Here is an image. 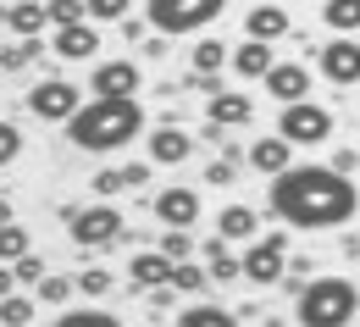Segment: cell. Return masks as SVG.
<instances>
[{
    "label": "cell",
    "instance_id": "cell-32",
    "mask_svg": "<svg viewBox=\"0 0 360 327\" xmlns=\"http://www.w3.org/2000/svg\"><path fill=\"white\" fill-rule=\"evenodd\" d=\"M128 11H134V0H84V17H89L94 28L100 23H122Z\"/></svg>",
    "mask_w": 360,
    "mask_h": 327
},
{
    "label": "cell",
    "instance_id": "cell-27",
    "mask_svg": "<svg viewBox=\"0 0 360 327\" xmlns=\"http://www.w3.org/2000/svg\"><path fill=\"white\" fill-rule=\"evenodd\" d=\"M321 23L333 34H360V0H327L321 6Z\"/></svg>",
    "mask_w": 360,
    "mask_h": 327
},
{
    "label": "cell",
    "instance_id": "cell-19",
    "mask_svg": "<svg viewBox=\"0 0 360 327\" xmlns=\"http://www.w3.org/2000/svg\"><path fill=\"white\" fill-rule=\"evenodd\" d=\"M144 184H150V161L100 167V172H94V194H100V200H111V194H122V188H144Z\"/></svg>",
    "mask_w": 360,
    "mask_h": 327
},
{
    "label": "cell",
    "instance_id": "cell-16",
    "mask_svg": "<svg viewBox=\"0 0 360 327\" xmlns=\"http://www.w3.org/2000/svg\"><path fill=\"white\" fill-rule=\"evenodd\" d=\"M288 34H294V28H288V11H283V6L261 0V6H250V11H244V39L277 45V39H288Z\"/></svg>",
    "mask_w": 360,
    "mask_h": 327
},
{
    "label": "cell",
    "instance_id": "cell-2",
    "mask_svg": "<svg viewBox=\"0 0 360 327\" xmlns=\"http://www.w3.org/2000/svg\"><path fill=\"white\" fill-rule=\"evenodd\" d=\"M67 139L78 144V150H89V155H111V150H128L134 139H144V128H150V117H144V105L139 100H84L67 122Z\"/></svg>",
    "mask_w": 360,
    "mask_h": 327
},
{
    "label": "cell",
    "instance_id": "cell-40",
    "mask_svg": "<svg viewBox=\"0 0 360 327\" xmlns=\"http://www.w3.org/2000/svg\"><path fill=\"white\" fill-rule=\"evenodd\" d=\"M327 167H333V172H344V178H349V172H355V167H360V150H338V155H333V161H327Z\"/></svg>",
    "mask_w": 360,
    "mask_h": 327
},
{
    "label": "cell",
    "instance_id": "cell-3",
    "mask_svg": "<svg viewBox=\"0 0 360 327\" xmlns=\"http://www.w3.org/2000/svg\"><path fill=\"white\" fill-rule=\"evenodd\" d=\"M355 311H360V288L349 278H311L294 300L300 327H349Z\"/></svg>",
    "mask_w": 360,
    "mask_h": 327
},
{
    "label": "cell",
    "instance_id": "cell-35",
    "mask_svg": "<svg viewBox=\"0 0 360 327\" xmlns=\"http://www.w3.org/2000/svg\"><path fill=\"white\" fill-rule=\"evenodd\" d=\"M34 288H39V300H45V305H67V300H72V278H61V272H45Z\"/></svg>",
    "mask_w": 360,
    "mask_h": 327
},
{
    "label": "cell",
    "instance_id": "cell-30",
    "mask_svg": "<svg viewBox=\"0 0 360 327\" xmlns=\"http://www.w3.org/2000/svg\"><path fill=\"white\" fill-rule=\"evenodd\" d=\"M111 272H105V267H84V272H78V278H72V294H84V300H105V294H111Z\"/></svg>",
    "mask_w": 360,
    "mask_h": 327
},
{
    "label": "cell",
    "instance_id": "cell-9",
    "mask_svg": "<svg viewBox=\"0 0 360 327\" xmlns=\"http://www.w3.org/2000/svg\"><path fill=\"white\" fill-rule=\"evenodd\" d=\"M89 89L100 94V100H139L144 72H139V61H128V56H117V61H94Z\"/></svg>",
    "mask_w": 360,
    "mask_h": 327
},
{
    "label": "cell",
    "instance_id": "cell-21",
    "mask_svg": "<svg viewBox=\"0 0 360 327\" xmlns=\"http://www.w3.org/2000/svg\"><path fill=\"white\" fill-rule=\"evenodd\" d=\"M255 233H261V217H255L250 205H227V211H217V238H222V244H250Z\"/></svg>",
    "mask_w": 360,
    "mask_h": 327
},
{
    "label": "cell",
    "instance_id": "cell-38",
    "mask_svg": "<svg viewBox=\"0 0 360 327\" xmlns=\"http://www.w3.org/2000/svg\"><path fill=\"white\" fill-rule=\"evenodd\" d=\"M22 155V134H17V122H0V167H11Z\"/></svg>",
    "mask_w": 360,
    "mask_h": 327
},
{
    "label": "cell",
    "instance_id": "cell-8",
    "mask_svg": "<svg viewBox=\"0 0 360 327\" xmlns=\"http://www.w3.org/2000/svg\"><path fill=\"white\" fill-rule=\"evenodd\" d=\"M316 67L333 89H355L360 84V39L355 34H333L327 45H316Z\"/></svg>",
    "mask_w": 360,
    "mask_h": 327
},
{
    "label": "cell",
    "instance_id": "cell-41",
    "mask_svg": "<svg viewBox=\"0 0 360 327\" xmlns=\"http://www.w3.org/2000/svg\"><path fill=\"white\" fill-rule=\"evenodd\" d=\"M144 294H150V305H155V311H172V283H161V288H144Z\"/></svg>",
    "mask_w": 360,
    "mask_h": 327
},
{
    "label": "cell",
    "instance_id": "cell-31",
    "mask_svg": "<svg viewBox=\"0 0 360 327\" xmlns=\"http://www.w3.org/2000/svg\"><path fill=\"white\" fill-rule=\"evenodd\" d=\"M155 250H161L167 261H188V255H194V228H167Z\"/></svg>",
    "mask_w": 360,
    "mask_h": 327
},
{
    "label": "cell",
    "instance_id": "cell-4",
    "mask_svg": "<svg viewBox=\"0 0 360 327\" xmlns=\"http://www.w3.org/2000/svg\"><path fill=\"white\" fill-rule=\"evenodd\" d=\"M227 11V0H144V23L150 34L172 39V34H200L205 23H217Z\"/></svg>",
    "mask_w": 360,
    "mask_h": 327
},
{
    "label": "cell",
    "instance_id": "cell-17",
    "mask_svg": "<svg viewBox=\"0 0 360 327\" xmlns=\"http://www.w3.org/2000/svg\"><path fill=\"white\" fill-rule=\"evenodd\" d=\"M244 161H250L261 178H277L283 167H294V144L283 139V134H261V139L244 150Z\"/></svg>",
    "mask_w": 360,
    "mask_h": 327
},
{
    "label": "cell",
    "instance_id": "cell-15",
    "mask_svg": "<svg viewBox=\"0 0 360 327\" xmlns=\"http://www.w3.org/2000/svg\"><path fill=\"white\" fill-rule=\"evenodd\" d=\"M144 144H150V167H183L188 155H194V134H183V128H144Z\"/></svg>",
    "mask_w": 360,
    "mask_h": 327
},
{
    "label": "cell",
    "instance_id": "cell-25",
    "mask_svg": "<svg viewBox=\"0 0 360 327\" xmlns=\"http://www.w3.org/2000/svg\"><path fill=\"white\" fill-rule=\"evenodd\" d=\"M222 67H227V45H222V39H200V45H194V56H188V72L222 78Z\"/></svg>",
    "mask_w": 360,
    "mask_h": 327
},
{
    "label": "cell",
    "instance_id": "cell-14",
    "mask_svg": "<svg viewBox=\"0 0 360 327\" xmlns=\"http://www.w3.org/2000/svg\"><path fill=\"white\" fill-rule=\"evenodd\" d=\"M50 50H56L61 61H94V56H100V28H94L89 17H84V23H67V28L50 34Z\"/></svg>",
    "mask_w": 360,
    "mask_h": 327
},
{
    "label": "cell",
    "instance_id": "cell-39",
    "mask_svg": "<svg viewBox=\"0 0 360 327\" xmlns=\"http://www.w3.org/2000/svg\"><path fill=\"white\" fill-rule=\"evenodd\" d=\"M233 172H238V161H227V155H217V161L205 167V184H211V188H227V184H238Z\"/></svg>",
    "mask_w": 360,
    "mask_h": 327
},
{
    "label": "cell",
    "instance_id": "cell-44",
    "mask_svg": "<svg viewBox=\"0 0 360 327\" xmlns=\"http://www.w3.org/2000/svg\"><path fill=\"white\" fill-rule=\"evenodd\" d=\"M0 222H11V200H0Z\"/></svg>",
    "mask_w": 360,
    "mask_h": 327
},
{
    "label": "cell",
    "instance_id": "cell-36",
    "mask_svg": "<svg viewBox=\"0 0 360 327\" xmlns=\"http://www.w3.org/2000/svg\"><path fill=\"white\" fill-rule=\"evenodd\" d=\"M50 28H67V23H84V0H45Z\"/></svg>",
    "mask_w": 360,
    "mask_h": 327
},
{
    "label": "cell",
    "instance_id": "cell-29",
    "mask_svg": "<svg viewBox=\"0 0 360 327\" xmlns=\"http://www.w3.org/2000/svg\"><path fill=\"white\" fill-rule=\"evenodd\" d=\"M28 250H34V238H28V228H22L17 217H11V222H0V261H6V267H11L17 255H28Z\"/></svg>",
    "mask_w": 360,
    "mask_h": 327
},
{
    "label": "cell",
    "instance_id": "cell-20",
    "mask_svg": "<svg viewBox=\"0 0 360 327\" xmlns=\"http://www.w3.org/2000/svg\"><path fill=\"white\" fill-rule=\"evenodd\" d=\"M6 28H11L17 39H45V28H50L45 0H11V6H6Z\"/></svg>",
    "mask_w": 360,
    "mask_h": 327
},
{
    "label": "cell",
    "instance_id": "cell-11",
    "mask_svg": "<svg viewBox=\"0 0 360 327\" xmlns=\"http://www.w3.org/2000/svg\"><path fill=\"white\" fill-rule=\"evenodd\" d=\"M150 205H155L161 228H194L200 222V188H188V184H167Z\"/></svg>",
    "mask_w": 360,
    "mask_h": 327
},
{
    "label": "cell",
    "instance_id": "cell-34",
    "mask_svg": "<svg viewBox=\"0 0 360 327\" xmlns=\"http://www.w3.org/2000/svg\"><path fill=\"white\" fill-rule=\"evenodd\" d=\"M50 327H122L111 311H61Z\"/></svg>",
    "mask_w": 360,
    "mask_h": 327
},
{
    "label": "cell",
    "instance_id": "cell-45",
    "mask_svg": "<svg viewBox=\"0 0 360 327\" xmlns=\"http://www.w3.org/2000/svg\"><path fill=\"white\" fill-rule=\"evenodd\" d=\"M0 23H6V6H0Z\"/></svg>",
    "mask_w": 360,
    "mask_h": 327
},
{
    "label": "cell",
    "instance_id": "cell-12",
    "mask_svg": "<svg viewBox=\"0 0 360 327\" xmlns=\"http://www.w3.org/2000/svg\"><path fill=\"white\" fill-rule=\"evenodd\" d=\"M261 89H266L277 105L311 100V67H305V61H271V72L261 78Z\"/></svg>",
    "mask_w": 360,
    "mask_h": 327
},
{
    "label": "cell",
    "instance_id": "cell-26",
    "mask_svg": "<svg viewBox=\"0 0 360 327\" xmlns=\"http://www.w3.org/2000/svg\"><path fill=\"white\" fill-rule=\"evenodd\" d=\"M172 294H205V288H211V278H205V267H200V261H194V255H188V261H172Z\"/></svg>",
    "mask_w": 360,
    "mask_h": 327
},
{
    "label": "cell",
    "instance_id": "cell-13",
    "mask_svg": "<svg viewBox=\"0 0 360 327\" xmlns=\"http://www.w3.org/2000/svg\"><path fill=\"white\" fill-rule=\"evenodd\" d=\"M250 117H255V100L244 89H211L205 94V122H211V128L227 134V128H244Z\"/></svg>",
    "mask_w": 360,
    "mask_h": 327
},
{
    "label": "cell",
    "instance_id": "cell-7",
    "mask_svg": "<svg viewBox=\"0 0 360 327\" xmlns=\"http://www.w3.org/2000/svg\"><path fill=\"white\" fill-rule=\"evenodd\" d=\"M277 134L294 144V150H300V144H305V150H311V144H327L333 139V111L316 105V100H294V105H283Z\"/></svg>",
    "mask_w": 360,
    "mask_h": 327
},
{
    "label": "cell",
    "instance_id": "cell-24",
    "mask_svg": "<svg viewBox=\"0 0 360 327\" xmlns=\"http://www.w3.org/2000/svg\"><path fill=\"white\" fill-rule=\"evenodd\" d=\"M178 327H238V311H227V305H183L178 311Z\"/></svg>",
    "mask_w": 360,
    "mask_h": 327
},
{
    "label": "cell",
    "instance_id": "cell-18",
    "mask_svg": "<svg viewBox=\"0 0 360 327\" xmlns=\"http://www.w3.org/2000/svg\"><path fill=\"white\" fill-rule=\"evenodd\" d=\"M271 61H277V56H271V45H261V39H244L238 50H227V67H233L244 84H261L271 72Z\"/></svg>",
    "mask_w": 360,
    "mask_h": 327
},
{
    "label": "cell",
    "instance_id": "cell-42",
    "mask_svg": "<svg viewBox=\"0 0 360 327\" xmlns=\"http://www.w3.org/2000/svg\"><path fill=\"white\" fill-rule=\"evenodd\" d=\"M122 34H128V39H144V34H150V23H144V17H122Z\"/></svg>",
    "mask_w": 360,
    "mask_h": 327
},
{
    "label": "cell",
    "instance_id": "cell-22",
    "mask_svg": "<svg viewBox=\"0 0 360 327\" xmlns=\"http://www.w3.org/2000/svg\"><path fill=\"white\" fill-rule=\"evenodd\" d=\"M167 278H172V261L161 250H139L134 261H128V283L134 288H161Z\"/></svg>",
    "mask_w": 360,
    "mask_h": 327
},
{
    "label": "cell",
    "instance_id": "cell-10",
    "mask_svg": "<svg viewBox=\"0 0 360 327\" xmlns=\"http://www.w3.org/2000/svg\"><path fill=\"white\" fill-rule=\"evenodd\" d=\"M78 105H84V89L67 84V78H45V84L28 89V111H34L39 122H67Z\"/></svg>",
    "mask_w": 360,
    "mask_h": 327
},
{
    "label": "cell",
    "instance_id": "cell-33",
    "mask_svg": "<svg viewBox=\"0 0 360 327\" xmlns=\"http://www.w3.org/2000/svg\"><path fill=\"white\" fill-rule=\"evenodd\" d=\"M39 50H45V39H22V45H6V50H0V67H6V72H22L28 61H39Z\"/></svg>",
    "mask_w": 360,
    "mask_h": 327
},
{
    "label": "cell",
    "instance_id": "cell-37",
    "mask_svg": "<svg viewBox=\"0 0 360 327\" xmlns=\"http://www.w3.org/2000/svg\"><path fill=\"white\" fill-rule=\"evenodd\" d=\"M11 278L22 283V288H34V283L45 278V261H39L34 250H28V255H17V261H11Z\"/></svg>",
    "mask_w": 360,
    "mask_h": 327
},
{
    "label": "cell",
    "instance_id": "cell-1",
    "mask_svg": "<svg viewBox=\"0 0 360 327\" xmlns=\"http://www.w3.org/2000/svg\"><path fill=\"white\" fill-rule=\"evenodd\" d=\"M266 200H271V211L288 228H300V233L344 228V222H355V211H360V188L344 172H333V167H300V161L271 178Z\"/></svg>",
    "mask_w": 360,
    "mask_h": 327
},
{
    "label": "cell",
    "instance_id": "cell-5",
    "mask_svg": "<svg viewBox=\"0 0 360 327\" xmlns=\"http://www.w3.org/2000/svg\"><path fill=\"white\" fill-rule=\"evenodd\" d=\"M288 272V238L283 233H255L238 255V278H250L255 288H277Z\"/></svg>",
    "mask_w": 360,
    "mask_h": 327
},
{
    "label": "cell",
    "instance_id": "cell-6",
    "mask_svg": "<svg viewBox=\"0 0 360 327\" xmlns=\"http://www.w3.org/2000/svg\"><path fill=\"white\" fill-rule=\"evenodd\" d=\"M67 238H72L78 250H105V244L122 238V211H117L111 200H94L84 211H67Z\"/></svg>",
    "mask_w": 360,
    "mask_h": 327
},
{
    "label": "cell",
    "instance_id": "cell-28",
    "mask_svg": "<svg viewBox=\"0 0 360 327\" xmlns=\"http://www.w3.org/2000/svg\"><path fill=\"white\" fill-rule=\"evenodd\" d=\"M34 311H39L34 294H17V288L0 294V327H28V322H34Z\"/></svg>",
    "mask_w": 360,
    "mask_h": 327
},
{
    "label": "cell",
    "instance_id": "cell-23",
    "mask_svg": "<svg viewBox=\"0 0 360 327\" xmlns=\"http://www.w3.org/2000/svg\"><path fill=\"white\" fill-rule=\"evenodd\" d=\"M200 267H205V278H211V283H233V278H238V255L227 250L222 238H211V244L200 250Z\"/></svg>",
    "mask_w": 360,
    "mask_h": 327
},
{
    "label": "cell",
    "instance_id": "cell-46",
    "mask_svg": "<svg viewBox=\"0 0 360 327\" xmlns=\"http://www.w3.org/2000/svg\"><path fill=\"white\" fill-rule=\"evenodd\" d=\"M6 6H11V0H6Z\"/></svg>",
    "mask_w": 360,
    "mask_h": 327
},
{
    "label": "cell",
    "instance_id": "cell-43",
    "mask_svg": "<svg viewBox=\"0 0 360 327\" xmlns=\"http://www.w3.org/2000/svg\"><path fill=\"white\" fill-rule=\"evenodd\" d=\"M11 288H17V278H11V267L0 261V294H11Z\"/></svg>",
    "mask_w": 360,
    "mask_h": 327
}]
</instances>
